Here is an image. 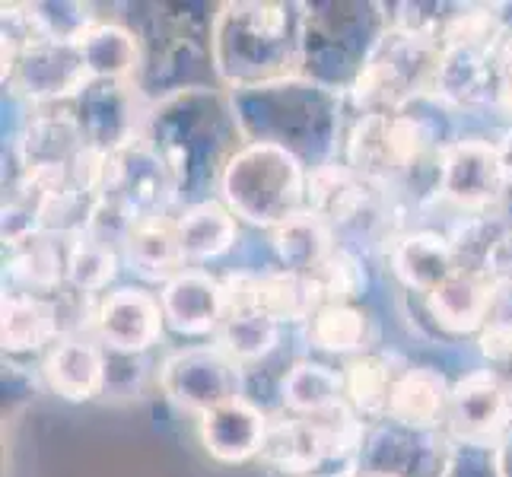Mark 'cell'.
Masks as SVG:
<instances>
[{"instance_id":"29","label":"cell","mask_w":512,"mask_h":477,"mask_svg":"<svg viewBox=\"0 0 512 477\" xmlns=\"http://www.w3.org/2000/svg\"><path fill=\"white\" fill-rule=\"evenodd\" d=\"M392 363L379 353H363L344 366V401L357 417H388V398L395 385Z\"/></svg>"},{"instance_id":"33","label":"cell","mask_w":512,"mask_h":477,"mask_svg":"<svg viewBox=\"0 0 512 477\" xmlns=\"http://www.w3.org/2000/svg\"><path fill=\"white\" fill-rule=\"evenodd\" d=\"M309 287L315 293V303L319 306H334V303H350L357 299L366 287V274L360 258L334 245V252L315 268L312 274H306Z\"/></svg>"},{"instance_id":"21","label":"cell","mask_w":512,"mask_h":477,"mask_svg":"<svg viewBox=\"0 0 512 477\" xmlns=\"http://www.w3.org/2000/svg\"><path fill=\"white\" fill-rule=\"evenodd\" d=\"M175 229H179L182 255H185L188 264L223 258L239 239L236 214L217 198L188 204L182 210V217L175 220Z\"/></svg>"},{"instance_id":"13","label":"cell","mask_w":512,"mask_h":477,"mask_svg":"<svg viewBox=\"0 0 512 477\" xmlns=\"http://www.w3.org/2000/svg\"><path fill=\"white\" fill-rule=\"evenodd\" d=\"M376 201L379 188L350 166L325 163L309 172V210L322 217L334 233L376 220Z\"/></svg>"},{"instance_id":"6","label":"cell","mask_w":512,"mask_h":477,"mask_svg":"<svg viewBox=\"0 0 512 477\" xmlns=\"http://www.w3.org/2000/svg\"><path fill=\"white\" fill-rule=\"evenodd\" d=\"M102 198L115 201L137 223L166 220L172 201L179 198V185L169 163L160 156L147 137H137L134 144L112 153L109 185Z\"/></svg>"},{"instance_id":"14","label":"cell","mask_w":512,"mask_h":477,"mask_svg":"<svg viewBox=\"0 0 512 477\" xmlns=\"http://www.w3.org/2000/svg\"><path fill=\"white\" fill-rule=\"evenodd\" d=\"M166 325L182 334V338H204L217 334V328L226 318V293L223 280L210 277L207 271L185 268L175 274L169 284H163L160 293Z\"/></svg>"},{"instance_id":"32","label":"cell","mask_w":512,"mask_h":477,"mask_svg":"<svg viewBox=\"0 0 512 477\" xmlns=\"http://www.w3.org/2000/svg\"><path fill=\"white\" fill-rule=\"evenodd\" d=\"M309 341L312 347H319L325 353H360L366 344V315L363 309L350 303H334V306H319L309 318Z\"/></svg>"},{"instance_id":"4","label":"cell","mask_w":512,"mask_h":477,"mask_svg":"<svg viewBox=\"0 0 512 477\" xmlns=\"http://www.w3.org/2000/svg\"><path fill=\"white\" fill-rule=\"evenodd\" d=\"M443 150L446 144L423 115L408 109L360 115L347 137V166L379 191H392L411 182L420 166H436Z\"/></svg>"},{"instance_id":"22","label":"cell","mask_w":512,"mask_h":477,"mask_svg":"<svg viewBox=\"0 0 512 477\" xmlns=\"http://www.w3.org/2000/svg\"><path fill=\"white\" fill-rule=\"evenodd\" d=\"M86 147V137L77 115L67 112H45L29 121V128L20 140L23 172L70 166Z\"/></svg>"},{"instance_id":"8","label":"cell","mask_w":512,"mask_h":477,"mask_svg":"<svg viewBox=\"0 0 512 477\" xmlns=\"http://www.w3.org/2000/svg\"><path fill=\"white\" fill-rule=\"evenodd\" d=\"M509 188L506 169L497 144L478 137H462L446 144L439 153L436 169V191L455 207L484 214L487 207L500 204Z\"/></svg>"},{"instance_id":"5","label":"cell","mask_w":512,"mask_h":477,"mask_svg":"<svg viewBox=\"0 0 512 477\" xmlns=\"http://www.w3.org/2000/svg\"><path fill=\"white\" fill-rule=\"evenodd\" d=\"M443 45L430 35L388 26L350 93L363 115L404 112L420 96H433Z\"/></svg>"},{"instance_id":"25","label":"cell","mask_w":512,"mask_h":477,"mask_svg":"<svg viewBox=\"0 0 512 477\" xmlns=\"http://www.w3.org/2000/svg\"><path fill=\"white\" fill-rule=\"evenodd\" d=\"M334 245H338L334 229L322 217H315L312 210H303L284 226L271 229V249L280 261V271L290 274H312L334 252Z\"/></svg>"},{"instance_id":"27","label":"cell","mask_w":512,"mask_h":477,"mask_svg":"<svg viewBox=\"0 0 512 477\" xmlns=\"http://www.w3.org/2000/svg\"><path fill=\"white\" fill-rule=\"evenodd\" d=\"M80 55L90 80L128 83L140 70V42L137 35L115 23H96L80 39Z\"/></svg>"},{"instance_id":"42","label":"cell","mask_w":512,"mask_h":477,"mask_svg":"<svg viewBox=\"0 0 512 477\" xmlns=\"http://www.w3.org/2000/svg\"><path fill=\"white\" fill-rule=\"evenodd\" d=\"M357 477H401V474H392V471H360Z\"/></svg>"},{"instance_id":"15","label":"cell","mask_w":512,"mask_h":477,"mask_svg":"<svg viewBox=\"0 0 512 477\" xmlns=\"http://www.w3.org/2000/svg\"><path fill=\"white\" fill-rule=\"evenodd\" d=\"M500 70L497 45H449L443 48L436 70L433 96L455 109H478L484 102H497Z\"/></svg>"},{"instance_id":"20","label":"cell","mask_w":512,"mask_h":477,"mask_svg":"<svg viewBox=\"0 0 512 477\" xmlns=\"http://www.w3.org/2000/svg\"><path fill=\"white\" fill-rule=\"evenodd\" d=\"M392 271L408 290L430 296L458 271L455 245L430 229H417L392 245Z\"/></svg>"},{"instance_id":"34","label":"cell","mask_w":512,"mask_h":477,"mask_svg":"<svg viewBox=\"0 0 512 477\" xmlns=\"http://www.w3.org/2000/svg\"><path fill=\"white\" fill-rule=\"evenodd\" d=\"M439 477H497L493 449L484 446H455L446 458Z\"/></svg>"},{"instance_id":"30","label":"cell","mask_w":512,"mask_h":477,"mask_svg":"<svg viewBox=\"0 0 512 477\" xmlns=\"http://www.w3.org/2000/svg\"><path fill=\"white\" fill-rule=\"evenodd\" d=\"M277 341H280V325L258 309L226 312L223 325L217 328V347L239 366L268 357L277 347Z\"/></svg>"},{"instance_id":"9","label":"cell","mask_w":512,"mask_h":477,"mask_svg":"<svg viewBox=\"0 0 512 477\" xmlns=\"http://www.w3.org/2000/svg\"><path fill=\"white\" fill-rule=\"evenodd\" d=\"M96 338L118 357H137L160 341L166 315L163 303L140 287H121L105 293L93 309Z\"/></svg>"},{"instance_id":"28","label":"cell","mask_w":512,"mask_h":477,"mask_svg":"<svg viewBox=\"0 0 512 477\" xmlns=\"http://www.w3.org/2000/svg\"><path fill=\"white\" fill-rule=\"evenodd\" d=\"M7 271L32 296L58 293L67 284V252H61L55 236L35 233L32 239L7 249Z\"/></svg>"},{"instance_id":"37","label":"cell","mask_w":512,"mask_h":477,"mask_svg":"<svg viewBox=\"0 0 512 477\" xmlns=\"http://www.w3.org/2000/svg\"><path fill=\"white\" fill-rule=\"evenodd\" d=\"M493 465H497V477H512V430L493 446Z\"/></svg>"},{"instance_id":"41","label":"cell","mask_w":512,"mask_h":477,"mask_svg":"<svg viewBox=\"0 0 512 477\" xmlns=\"http://www.w3.org/2000/svg\"><path fill=\"white\" fill-rule=\"evenodd\" d=\"M497 109H503L506 115H512V80H500V90H497Z\"/></svg>"},{"instance_id":"36","label":"cell","mask_w":512,"mask_h":477,"mask_svg":"<svg viewBox=\"0 0 512 477\" xmlns=\"http://www.w3.org/2000/svg\"><path fill=\"white\" fill-rule=\"evenodd\" d=\"M487 360V373L497 379L503 395L512 404V347H497V350H481Z\"/></svg>"},{"instance_id":"40","label":"cell","mask_w":512,"mask_h":477,"mask_svg":"<svg viewBox=\"0 0 512 477\" xmlns=\"http://www.w3.org/2000/svg\"><path fill=\"white\" fill-rule=\"evenodd\" d=\"M497 150H500V159H503V169H506V179H509V185H512V128L506 131V137L497 144Z\"/></svg>"},{"instance_id":"35","label":"cell","mask_w":512,"mask_h":477,"mask_svg":"<svg viewBox=\"0 0 512 477\" xmlns=\"http://www.w3.org/2000/svg\"><path fill=\"white\" fill-rule=\"evenodd\" d=\"M481 350H497V347H512V290L500 287L497 299H493L487 325L481 331Z\"/></svg>"},{"instance_id":"19","label":"cell","mask_w":512,"mask_h":477,"mask_svg":"<svg viewBox=\"0 0 512 477\" xmlns=\"http://www.w3.org/2000/svg\"><path fill=\"white\" fill-rule=\"evenodd\" d=\"M452 385L433 366H411L398 373L388 398V420L408 430L430 433L449 417Z\"/></svg>"},{"instance_id":"24","label":"cell","mask_w":512,"mask_h":477,"mask_svg":"<svg viewBox=\"0 0 512 477\" xmlns=\"http://www.w3.org/2000/svg\"><path fill=\"white\" fill-rule=\"evenodd\" d=\"M4 350L7 353H32L61 338L58 306L45 296L10 293L4 296Z\"/></svg>"},{"instance_id":"38","label":"cell","mask_w":512,"mask_h":477,"mask_svg":"<svg viewBox=\"0 0 512 477\" xmlns=\"http://www.w3.org/2000/svg\"><path fill=\"white\" fill-rule=\"evenodd\" d=\"M490 20L497 26L500 39H509L512 35V4H490Z\"/></svg>"},{"instance_id":"16","label":"cell","mask_w":512,"mask_h":477,"mask_svg":"<svg viewBox=\"0 0 512 477\" xmlns=\"http://www.w3.org/2000/svg\"><path fill=\"white\" fill-rule=\"evenodd\" d=\"M271 420L249 398L226 401L201 417V443L220 465H242L261 455Z\"/></svg>"},{"instance_id":"39","label":"cell","mask_w":512,"mask_h":477,"mask_svg":"<svg viewBox=\"0 0 512 477\" xmlns=\"http://www.w3.org/2000/svg\"><path fill=\"white\" fill-rule=\"evenodd\" d=\"M497 70H500V80H512V35L509 39H500L497 45Z\"/></svg>"},{"instance_id":"12","label":"cell","mask_w":512,"mask_h":477,"mask_svg":"<svg viewBox=\"0 0 512 477\" xmlns=\"http://www.w3.org/2000/svg\"><path fill=\"white\" fill-rule=\"evenodd\" d=\"M77 121L83 128L86 144L118 153L121 147L134 144L137 134V99L128 83L112 80H90L77 96Z\"/></svg>"},{"instance_id":"1","label":"cell","mask_w":512,"mask_h":477,"mask_svg":"<svg viewBox=\"0 0 512 477\" xmlns=\"http://www.w3.org/2000/svg\"><path fill=\"white\" fill-rule=\"evenodd\" d=\"M306 4H223L210 26V58L223 83L255 90L303 67Z\"/></svg>"},{"instance_id":"17","label":"cell","mask_w":512,"mask_h":477,"mask_svg":"<svg viewBox=\"0 0 512 477\" xmlns=\"http://www.w3.org/2000/svg\"><path fill=\"white\" fill-rule=\"evenodd\" d=\"M497 277L484 268H458L443 287L427 296V309L439 325L452 334L484 331L493 299H497Z\"/></svg>"},{"instance_id":"7","label":"cell","mask_w":512,"mask_h":477,"mask_svg":"<svg viewBox=\"0 0 512 477\" xmlns=\"http://www.w3.org/2000/svg\"><path fill=\"white\" fill-rule=\"evenodd\" d=\"M160 385L175 408L204 417L242 398V366L220 347H185L163 363Z\"/></svg>"},{"instance_id":"31","label":"cell","mask_w":512,"mask_h":477,"mask_svg":"<svg viewBox=\"0 0 512 477\" xmlns=\"http://www.w3.org/2000/svg\"><path fill=\"white\" fill-rule=\"evenodd\" d=\"M67 284L83 296L109 290L118 274V249L96 239L93 233H77L67 239Z\"/></svg>"},{"instance_id":"2","label":"cell","mask_w":512,"mask_h":477,"mask_svg":"<svg viewBox=\"0 0 512 477\" xmlns=\"http://www.w3.org/2000/svg\"><path fill=\"white\" fill-rule=\"evenodd\" d=\"M147 137L169 163L182 198L198 194L207 201V188L223 179L226 163L239 147L233 140L242 137L233 102L210 90H179L163 105H156Z\"/></svg>"},{"instance_id":"10","label":"cell","mask_w":512,"mask_h":477,"mask_svg":"<svg viewBox=\"0 0 512 477\" xmlns=\"http://www.w3.org/2000/svg\"><path fill=\"white\" fill-rule=\"evenodd\" d=\"M509 420H512V404L487 369H478V373H471L452 385L446 423L458 446L493 449L512 430Z\"/></svg>"},{"instance_id":"3","label":"cell","mask_w":512,"mask_h":477,"mask_svg":"<svg viewBox=\"0 0 512 477\" xmlns=\"http://www.w3.org/2000/svg\"><path fill=\"white\" fill-rule=\"evenodd\" d=\"M223 204L252 226L277 229L309 210L303 159L277 144H242L223 169Z\"/></svg>"},{"instance_id":"26","label":"cell","mask_w":512,"mask_h":477,"mask_svg":"<svg viewBox=\"0 0 512 477\" xmlns=\"http://www.w3.org/2000/svg\"><path fill=\"white\" fill-rule=\"evenodd\" d=\"M280 401L293 417H319L344 401V373L331 369L325 363L303 360L287 369L284 382H280Z\"/></svg>"},{"instance_id":"11","label":"cell","mask_w":512,"mask_h":477,"mask_svg":"<svg viewBox=\"0 0 512 477\" xmlns=\"http://www.w3.org/2000/svg\"><path fill=\"white\" fill-rule=\"evenodd\" d=\"M10 77L13 90L23 93L32 102H55L67 96H80L83 86L90 83L86 64L80 55V45H64V42H32L13 64L4 70Z\"/></svg>"},{"instance_id":"23","label":"cell","mask_w":512,"mask_h":477,"mask_svg":"<svg viewBox=\"0 0 512 477\" xmlns=\"http://www.w3.org/2000/svg\"><path fill=\"white\" fill-rule=\"evenodd\" d=\"M121 252H125L134 274H140L144 280H160V284H169L188 264L182 255L179 229H175V220L169 217L137 223Z\"/></svg>"},{"instance_id":"18","label":"cell","mask_w":512,"mask_h":477,"mask_svg":"<svg viewBox=\"0 0 512 477\" xmlns=\"http://www.w3.org/2000/svg\"><path fill=\"white\" fill-rule=\"evenodd\" d=\"M42 373L51 385V392L64 401H90L96 398L105 382H109V366L99 344H93L83 334L74 338H58L45 353Z\"/></svg>"}]
</instances>
